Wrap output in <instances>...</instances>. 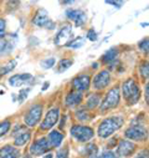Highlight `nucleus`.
I'll return each instance as SVG.
<instances>
[{"label": "nucleus", "instance_id": "obj_25", "mask_svg": "<svg viewBox=\"0 0 149 158\" xmlns=\"http://www.w3.org/2000/svg\"><path fill=\"white\" fill-rule=\"evenodd\" d=\"M97 153V146L96 144H88L86 147V154L88 157H95Z\"/></svg>", "mask_w": 149, "mask_h": 158}, {"label": "nucleus", "instance_id": "obj_39", "mask_svg": "<svg viewBox=\"0 0 149 158\" xmlns=\"http://www.w3.org/2000/svg\"><path fill=\"white\" fill-rule=\"evenodd\" d=\"M47 86H49V82H47V84H45V85H44V87H42V90H46V89H47Z\"/></svg>", "mask_w": 149, "mask_h": 158}, {"label": "nucleus", "instance_id": "obj_33", "mask_svg": "<svg viewBox=\"0 0 149 158\" xmlns=\"http://www.w3.org/2000/svg\"><path fill=\"white\" fill-rule=\"evenodd\" d=\"M87 37L90 39V40H92V41H95L96 39H97V34L93 31V30H90L88 31V34H87Z\"/></svg>", "mask_w": 149, "mask_h": 158}, {"label": "nucleus", "instance_id": "obj_26", "mask_svg": "<svg viewBox=\"0 0 149 158\" xmlns=\"http://www.w3.org/2000/svg\"><path fill=\"white\" fill-rule=\"evenodd\" d=\"M9 130H10V122L9 121H5V122L0 123V137L4 136Z\"/></svg>", "mask_w": 149, "mask_h": 158}, {"label": "nucleus", "instance_id": "obj_35", "mask_svg": "<svg viewBox=\"0 0 149 158\" xmlns=\"http://www.w3.org/2000/svg\"><path fill=\"white\" fill-rule=\"evenodd\" d=\"M30 91V89H26V91L25 90H22L21 92H20V102L24 100V98H26V96H27V92Z\"/></svg>", "mask_w": 149, "mask_h": 158}, {"label": "nucleus", "instance_id": "obj_34", "mask_svg": "<svg viewBox=\"0 0 149 158\" xmlns=\"http://www.w3.org/2000/svg\"><path fill=\"white\" fill-rule=\"evenodd\" d=\"M140 49L144 51H148V39H144V40L140 43Z\"/></svg>", "mask_w": 149, "mask_h": 158}, {"label": "nucleus", "instance_id": "obj_11", "mask_svg": "<svg viewBox=\"0 0 149 158\" xmlns=\"http://www.w3.org/2000/svg\"><path fill=\"white\" fill-rule=\"evenodd\" d=\"M108 84H109V73H108V71H101L97 76H95L93 86L96 89H98V90L104 89Z\"/></svg>", "mask_w": 149, "mask_h": 158}, {"label": "nucleus", "instance_id": "obj_19", "mask_svg": "<svg viewBox=\"0 0 149 158\" xmlns=\"http://www.w3.org/2000/svg\"><path fill=\"white\" fill-rule=\"evenodd\" d=\"M62 139H63V136H62L60 132H57V131H52V132L50 133L47 141H49V143H50L51 147H57V146L61 144Z\"/></svg>", "mask_w": 149, "mask_h": 158}, {"label": "nucleus", "instance_id": "obj_24", "mask_svg": "<svg viewBox=\"0 0 149 158\" xmlns=\"http://www.w3.org/2000/svg\"><path fill=\"white\" fill-rule=\"evenodd\" d=\"M98 102H99V95H91L88 98V102H87V107L95 108V107H97Z\"/></svg>", "mask_w": 149, "mask_h": 158}, {"label": "nucleus", "instance_id": "obj_5", "mask_svg": "<svg viewBox=\"0 0 149 158\" xmlns=\"http://www.w3.org/2000/svg\"><path fill=\"white\" fill-rule=\"evenodd\" d=\"M118 102H119V90H118V87H115V89H112V90L107 94L104 101L102 102L101 108H102L103 111H104V110H108V108H111V107L117 106Z\"/></svg>", "mask_w": 149, "mask_h": 158}, {"label": "nucleus", "instance_id": "obj_16", "mask_svg": "<svg viewBox=\"0 0 149 158\" xmlns=\"http://www.w3.org/2000/svg\"><path fill=\"white\" fill-rule=\"evenodd\" d=\"M13 136L15 137V144L16 146H24L30 139V132L25 131L24 128H19L16 132H14Z\"/></svg>", "mask_w": 149, "mask_h": 158}, {"label": "nucleus", "instance_id": "obj_7", "mask_svg": "<svg viewBox=\"0 0 149 158\" xmlns=\"http://www.w3.org/2000/svg\"><path fill=\"white\" fill-rule=\"evenodd\" d=\"M51 149V146L49 143V141L46 138H41V139H37L36 142L32 143V146L30 147V152L31 154L34 156H39V154H42L45 153L46 151Z\"/></svg>", "mask_w": 149, "mask_h": 158}, {"label": "nucleus", "instance_id": "obj_36", "mask_svg": "<svg viewBox=\"0 0 149 158\" xmlns=\"http://www.w3.org/2000/svg\"><path fill=\"white\" fill-rule=\"evenodd\" d=\"M107 4H111V5H115V6L121 8L123 5V2H107Z\"/></svg>", "mask_w": 149, "mask_h": 158}, {"label": "nucleus", "instance_id": "obj_17", "mask_svg": "<svg viewBox=\"0 0 149 158\" xmlns=\"http://www.w3.org/2000/svg\"><path fill=\"white\" fill-rule=\"evenodd\" d=\"M0 158H19V151L15 147L5 146L0 149Z\"/></svg>", "mask_w": 149, "mask_h": 158}, {"label": "nucleus", "instance_id": "obj_21", "mask_svg": "<svg viewBox=\"0 0 149 158\" xmlns=\"http://www.w3.org/2000/svg\"><path fill=\"white\" fill-rule=\"evenodd\" d=\"M15 66H16V61H14V60H11V61H9L6 65L2 66V67H0V77L4 76V75L8 73V72H10L11 70H14Z\"/></svg>", "mask_w": 149, "mask_h": 158}, {"label": "nucleus", "instance_id": "obj_20", "mask_svg": "<svg viewBox=\"0 0 149 158\" xmlns=\"http://www.w3.org/2000/svg\"><path fill=\"white\" fill-rule=\"evenodd\" d=\"M117 55H118V50L117 49H111L103 55L102 60H103V62H111V61H113L117 57Z\"/></svg>", "mask_w": 149, "mask_h": 158}, {"label": "nucleus", "instance_id": "obj_32", "mask_svg": "<svg viewBox=\"0 0 149 158\" xmlns=\"http://www.w3.org/2000/svg\"><path fill=\"white\" fill-rule=\"evenodd\" d=\"M142 76H143L144 78H148V64H147V62L142 66Z\"/></svg>", "mask_w": 149, "mask_h": 158}, {"label": "nucleus", "instance_id": "obj_31", "mask_svg": "<svg viewBox=\"0 0 149 158\" xmlns=\"http://www.w3.org/2000/svg\"><path fill=\"white\" fill-rule=\"evenodd\" d=\"M77 117H79V120L85 121V120H87V118H88V114L85 111H80V112H77Z\"/></svg>", "mask_w": 149, "mask_h": 158}, {"label": "nucleus", "instance_id": "obj_38", "mask_svg": "<svg viewBox=\"0 0 149 158\" xmlns=\"http://www.w3.org/2000/svg\"><path fill=\"white\" fill-rule=\"evenodd\" d=\"M148 86H147V89H145V98H147V101H148Z\"/></svg>", "mask_w": 149, "mask_h": 158}, {"label": "nucleus", "instance_id": "obj_1", "mask_svg": "<svg viewBox=\"0 0 149 158\" xmlns=\"http://www.w3.org/2000/svg\"><path fill=\"white\" fill-rule=\"evenodd\" d=\"M123 123V120L121 117H111L106 118V120L99 125L98 127V135L102 138H107L111 136L115 131H117Z\"/></svg>", "mask_w": 149, "mask_h": 158}, {"label": "nucleus", "instance_id": "obj_9", "mask_svg": "<svg viewBox=\"0 0 149 158\" xmlns=\"http://www.w3.org/2000/svg\"><path fill=\"white\" fill-rule=\"evenodd\" d=\"M58 121V108H54L47 112L44 122L41 123V130H50L54 127Z\"/></svg>", "mask_w": 149, "mask_h": 158}, {"label": "nucleus", "instance_id": "obj_3", "mask_svg": "<svg viewBox=\"0 0 149 158\" xmlns=\"http://www.w3.org/2000/svg\"><path fill=\"white\" fill-rule=\"evenodd\" d=\"M71 135L81 142H87L93 137V130L85 126H73L71 128Z\"/></svg>", "mask_w": 149, "mask_h": 158}, {"label": "nucleus", "instance_id": "obj_27", "mask_svg": "<svg viewBox=\"0 0 149 158\" xmlns=\"http://www.w3.org/2000/svg\"><path fill=\"white\" fill-rule=\"evenodd\" d=\"M54 65H55V59H54V57H50V59H46V60L41 61V66H42L44 69H50V67H52Z\"/></svg>", "mask_w": 149, "mask_h": 158}, {"label": "nucleus", "instance_id": "obj_4", "mask_svg": "<svg viewBox=\"0 0 149 158\" xmlns=\"http://www.w3.org/2000/svg\"><path fill=\"white\" fill-rule=\"evenodd\" d=\"M41 114H42V106L41 105H36V106H32L30 108V111L25 114L24 120H25V123L30 127L35 126L37 122L40 121L41 118Z\"/></svg>", "mask_w": 149, "mask_h": 158}, {"label": "nucleus", "instance_id": "obj_13", "mask_svg": "<svg viewBox=\"0 0 149 158\" xmlns=\"http://www.w3.org/2000/svg\"><path fill=\"white\" fill-rule=\"evenodd\" d=\"M135 149V146L129 142V141H121L119 142V146H118V153L119 156L122 157H128V156H132L133 152Z\"/></svg>", "mask_w": 149, "mask_h": 158}, {"label": "nucleus", "instance_id": "obj_40", "mask_svg": "<svg viewBox=\"0 0 149 158\" xmlns=\"http://www.w3.org/2000/svg\"><path fill=\"white\" fill-rule=\"evenodd\" d=\"M54 156L52 154H47V156H45V158H52Z\"/></svg>", "mask_w": 149, "mask_h": 158}, {"label": "nucleus", "instance_id": "obj_15", "mask_svg": "<svg viewBox=\"0 0 149 158\" xmlns=\"http://www.w3.org/2000/svg\"><path fill=\"white\" fill-rule=\"evenodd\" d=\"M31 78H32V76H31L30 73H20V75H15V76H13L10 80H9V82H10L11 86L19 87V86H22L24 84L29 82Z\"/></svg>", "mask_w": 149, "mask_h": 158}, {"label": "nucleus", "instance_id": "obj_8", "mask_svg": "<svg viewBox=\"0 0 149 158\" xmlns=\"http://www.w3.org/2000/svg\"><path fill=\"white\" fill-rule=\"evenodd\" d=\"M126 137L129 139H135V141H142L147 138V131L142 126H133L126 131Z\"/></svg>", "mask_w": 149, "mask_h": 158}, {"label": "nucleus", "instance_id": "obj_37", "mask_svg": "<svg viewBox=\"0 0 149 158\" xmlns=\"http://www.w3.org/2000/svg\"><path fill=\"white\" fill-rule=\"evenodd\" d=\"M137 158H148V153H147V151H145V152H140L139 156H138Z\"/></svg>", "mask_w": 149, "mask_h": 158}, {"label": "nucleus", "instance_id": "obj_29", "mask_svg": "<svg viewBox=\"0 0 149 158\" xmlns=\"http://www.w3.org/2000/svg\"><path fill=\"white\" fill-rule=\"evenodd\" d=\"M5 26H6L5 21H4L3 19H0V39L4 37V34H5Z\"/></svg>", "mask_w": 149, "mask_h": 158}, {"label": "nucleus", "instance_id": "obj_6", "mask_svg": "<svg viewBox=\"0 0 149 158\" xmlns=\"http://www.w3.org/2000/svg\"><path fill=\"white\" fill-rule=\"evenodd\" d=\"M32 23L36 25V26H40V27H49V29H54V23L50 20L49 15H47V11L44 10V9H40L39 11L36 13Z\"/></svg>", "mask_w": 149, "mask_h": 158}, {"label": "nucleus", "instance_id": "obj_18", "mask_svg": "<svg viewBox=\"0 0 149 158\" xmlns=\"http://www.w3.org/2000/svg\"><path fill=\"white\" fill-rule=\"evenodd\" d=\"M82 101V95H81V92H71V94H68V96L66 97V103L68 105V106H76V105H79L80 102Z\"/></svg>", "mask_w": 149, "mask_h": 158}, {"label": "nucleus", "instance_id": "obj_12", "mask_svg": "<svg viewBox=\"0 0 149 158\" xmlns=\"http://www.w3.org/2000/svg\"><path fill=\"white\" fill-rule=\"evenodd\" d=\"M90 82H91V80H90L88 76H79V77H76V78H74V80L72 81V85H73L74 90L82 92V91L88 90Z\"/></svg>", "mask_w": 149, "mask_h": 158}, {"label": "nucleus", "instance_id": "obj_22", "mask_svg": "<svg viewBox=\"0 0 149 158\" xmlns=\"http://www.w3.org/2000/svg\"><path fill=\"white\" fill-rule=\"evenodd\" d=\"M73 64V60H71V59H63V60H61L60 61V64H58V72H62V71H65V70H67L71 65Z\"/></svg>", "mask_w": 149, "mask_h": 158}, {"label": "nucleus", "instance_id": "obj_10", "mask_svg": "<svg viewBox=\"0 0 149 158\" xmlns=\"http://www.w3.org/2000/svg\"><path fill=\"white\" fill-rule=\"evenodd\" d=\"M71 32H72L71 25H65V26L60 30V32L57 34V36H56V39H55V44H56L57 46L65 45V44L67 43V40L70 39V36H71Z\"/></svg>", "mask_w": 149, "mask_h": 158}, {"label": "nucleus", "instance_id": "obj_28", "mask_svg": "<svg viewBox=\"0 0 149 158\" xmlns=\"http://www.w3.org/2000/svg\"><path fill=\"white\" fill-rule=\"evenodd\" d=\"M56 158H68V149L67 148L60 149L56 154Z\"/></svg>", "mask_w": 149, "mask_h": 158}, {"label": "nucleus", "instance_id": "obj_2", "mask_svg": "<svg viewBox=\"0 0 149 158\" xmlns=\"http://www.w3.org/2000/svg\"><path fill=\"white\" fill-rule=\"evenodd\" d=\"M123 96L124 98L128 101L129 105H134L138 98H139V87L137 85V82L134 80H127L124 84H123Z\"/></svg>", "mask_w": 149, "mask_h": 158}, {"label": "nucleus", "instance_id": "obj_30", "mask_svg": "<svg viewBox=\"0 0 149 158\" xmlns=\"http://www.w3.org/2000/svg\"><path fill=\"white\" fill-rule=\"evenodd\" d=\"M101 158H118L113 152H111V151H107V152H103L102 157Z\"/></svg>", "mask_w": 149, "mask_h": 158}, {"label": "nucleus", "instance_id": "obj_14", "mask_svg": "<svg viewBox=\"0 0 149 158\" xmlns=\"http://www.w3.org/2000/svg\"><path fill=\"white\" fill-rule=\"evenodd\" d=\"M66 14H67V18H70L72 21H74V24L77 26L83 25L86 21V15L81 10H68Z\"/></svg>", "mask_w": 149, "mask_h": 158}, {"label": "nucleus", "instance_id": "obj_23", "mask_svg": "<svg viewBox=\"0 0 149 158\" xmlns=\"http://www.w3.org/2000/svg\"><path fill=\"white\" fill-rule=\"evenodd\" d=\"M67 45H68L70 48H72V49H79V48H81V46L85 45V39H83V37H76L73 41L68 43Z\"/></svg>", "mask_w": 149, "mask_h": 158}, {"label": "nucleus", "instance_id": "obj_41", "mask_svg": "<svg viewBox=\"0 0 149 158\" xmlns=\"http://www.w3.org/2000/svg\"><path fill=\"white\" fill-rule=\"evenodd\" d=\"M25 158H30V157H29V156H26V157H25Z\"/></svg>", "mask_w": 149, "mask_h": 158}]
</instances>
